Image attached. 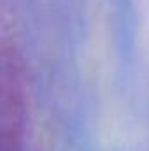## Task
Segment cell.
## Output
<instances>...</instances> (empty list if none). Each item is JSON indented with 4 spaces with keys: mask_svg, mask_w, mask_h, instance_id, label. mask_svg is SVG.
<instances>
[{
    "mask_svg": "<svg viewBox=\"0 0 149 151\" xmlns=\"http://www.w3.org/2000/svg\"><path fill=\"white\" fill-rule=\"evenodd\" d=\"M25 130V63L12 44L0 42V151H23Z\"/></svg>",
    "mask_w": 149,
    "mask_h": 151,
    "instance_id": "1",
    "label": "cell"
}]
</instances>
